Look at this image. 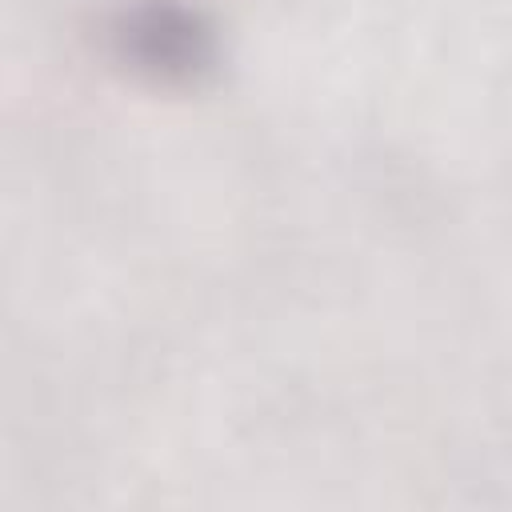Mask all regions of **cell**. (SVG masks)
<instances>
[{
  "label": "cell",
  "mask_w": 512,
  "mask_h": 512,
  "mask_svg": "<svg viewBox=\"0 0 512 512\" xmlns=\"http://www.w3.org/2000/svg\"><path fill=\"white\" fill-rule=\"evenodd\" d=\"M108 40L120 64L172 88H196L220 64V36L212 20L180 0L124 4L108 20Z\"/></svg>",
  "instance_id": "6da1fadb"
}]
</instances>
